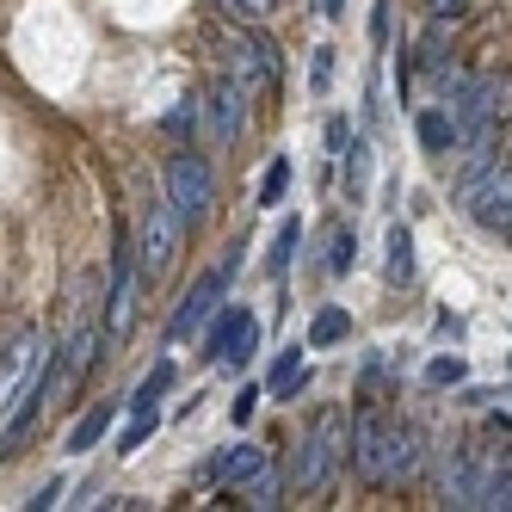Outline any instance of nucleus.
<instances>
[{
	"label": "nucleus",
	"mask_w": 512,
	"mask_h": 512,
	"mask_svg": "<svg viewBox=\"0 0 512 512\" xmlns=\"http://www.w3.org/2000/svg\"><path fill=\"white\" fill-rule=\"evenodd\" d=\"M235 266H241V247H229L223 260H216V272H210V278H198V284L186 290V303H179V315H173V327H167V340H186V334H192V327H198L204 315H216V309H223V290H229Z\"/></svg>",
	"instance_id": "4"
},
{
	"label": "nucleus",
	"mask_w": 512,
	"mask_h": 512,
	"mask_svg": "<svg viewBox=\"0 0 512 512\" xmlns=\"http://www.w3.org/2000/svg\"><path fill=\"white\" fill-rule=\"evenodd\" d=\"M297 241H303V223H297V216H290V223L278 229V241H272V260H266V266H272V278H278V272L290 266V253H297Z\"/></svg>",
	"instance_id": "20"
},
{
	"label": "nucleus",
	"mask_w": 512,
	"mask_h": 512,
	"mask_svg": "<svg viewBox=\"0 0 512 512\" xmlns=\"http://www.w3.org/2000/svg\"><path fill=\"white\" fill-rule=\"evenodd\" d=\"M346 309H321L315 315V327H309V346H334V340H346Z\"/></svg>",
	"instance_id": "19"
},
{
	"label": "nucleus",
	"mask_w": 512,
	"mask_h": 512,
	"mask_svg": "<svg viewBox=\"0 0 512 512\" xmlns=\"http://www.w3.org/2000/svg\"><path fill=\"white\" fill-rule=\"evenodd\" d=\"M383 451H389V420L383 414H358L352 438H346V457L358 463L364 482H383Z\"/></svg>",
	"instance_id": "7"
},
{
	"label": "nucleus",
	"mask_w": 512,
	"mask_h": 512,
	"mask_svg": "<svg viewBox=\"0 0 512 512\" xmlns=\"http://www.w3.org/2000/svg\"><path fill=\"white\" fill-rule=\"evenodd\" d=\"M284 186H290V161H272V167H266V179H260V204H278V198H284Z\"/></svg>",
	"instance_id": "24"
},
{
	"label": "nucleus",
	"mask_w": 512,
	"mask_h": 512,
	"mask_svg": "<svg viewBox=\"0 0 512 512\" xmlns=\"http://www.w3.org/2000/svg\"><path fill=\"white\" fill-rule=\"evenodd\" d=\"M463 7H469V0H426V13H432V19H457Z\"/></svg>",
	"instance_id": "30"
},
{
	"label": "nucleus",
	"mask_w": 512,
	"mask_h": 512,
	"mask_svg": "<svg viewBox=\"0 0 512 512\" xmlns=\"http://www.w3.org/2000/svg\"><path fill=\"white\" fill-rule=\"evenodd\" d=\"M130 241L118 235V253H112V315H105L99 327V346H118L124 340V327H130Z\"/></svg>",
	"instance_id": "9"
},
{
	"label": "nucleus",
	"mask_w": 512,
	"mask_h": 512,
	"mask_svg": "<svg viewBox=\"0 0 512 512\" xmlns=\"http://www.w3.org/2000/svg\"><path fill=\"white\" fill-rule=\"evenodd\" d=\"M235 50V81L253 93V87H278V44L272 38H260V31H241V38L229 44Z\"/></svg>",
	"instance_id": "6"
},
{
	"label": "nucleus",
	"mask_w": 512,
	"mask_h": 512,
	"mask_svg": "<svg viewBox=\"0 0 512 512\" xmlns=\"http://www.w3.org/2000/svg\"><path fill=\"white\" fill-rule=\"evenodd\" d=\"M167 389H173V358H161L155 371H149V377L136 383V395L124 401V408H130V420H155V401H161Z\"/></svg>",
	"instance_id": "12"
},
{
	"label": "nucleus",
	"mask_w": 512,
	"mask_h": 512,
	"mask_svg": "<svg viewBox=\"0 0 512 512\" xmlns=\"http://www.w3.org/2000/svg\"><path fill=\"white\" fill-rule=\"evenodd\" d=\"M297 389H303V346L272 364V395H297Z\"/></svg>",
	"instance_id": "18"
},
{
	"label": "nucleus",
	"mask_w": 512,
	"mask_h": 512,
	"mask_svg": "<svg viewBox=\"0 0 512 512\" xmlns=\"http://www.w3.org/2000/svg\"><path fill=\"white\" fill-rule=\"evenodd\" d=\"M247 500H253V506H278V469H272V463L247 482Z\"/></svg>",
	"instance_id": "23"
},
{
	"label": "nucleus",
	"mask_w": 512,
	"mask_h": 512,
	"mask_svg": "<svg viewBox=\"0 0 512 512\" xmlns=\"http://www.w3.org/2000/svg\"><path fill=\"white\" fill-rule=\"evenodd\" d=\"M118 408H124V401H99V408H93V414H87L75 432H68V451H93L99 438H105V426L118 420Z\"/></svg>",
	"instance_id": "13"
},
{
	"label": "nucleus",
	"mask_w": 512,
	"mask_h": 512,
	"mask_svg": "<svg viewBox=\"0 0 512 512\" xmlns=\"http://www.w3.org/2000/svg\"><path fill=\"white\" fill-rule=\"evenodd\" d=\"M253 346H260V321L241 309V321H235V334H229V346H223V358H216V364H229V371H235V364L253 358Z\"/></svg>",
	"instance_id": "14"
},
{
	"label": "nucleus",
	"mask_w": 512,
	"mask_h": 512,
	"mask_svg": "<svg viewBox=\"0 0 512 512\" xmlns=\"http://www.w3.org/2000/svg\"><path fill=\"white\" fill-rule=\"evenodd\" d=\"M247 87L241 81H216L210 93H204V112H210V136L216 142H235L241 136V118H247Z\"/></svg>",
	"instance_id": "8"
},
{
	"label": "nucleus",
	"mask_w": 512,
	"mask_h": 512,
	"mask_svg": "<svg viewBox=\"0 0 512 512\" xmlns=\"http://www.w3.org/2000/svg\"><path fill=\"white\" fill-rule=\"evenodd\" d=\"M210 198H216V186H210V167H204V155H173L167 161V210L179 216V229H192V223H204L210 216Z\"/></svg>",
	"instance_id": "3"
},
{
	"label": "nucleus",
	"mask_w": 512,
	"mask_h": 512,
	"mask_svg": "<svg viewBox=\"0 0 512 512\" xmlns=\"http://www.w3.org/2000/svg\"><path fill=\"white\" fill-rule=\"evenodd\" d=\"M340 457H346V420L327 408V414H315V426L303 432V451H297V469H290V482H297L303 494H321L327 482H334Z\"/></svg>",
	"instance_id": "2"
},
{
	"label": "nucleus",
	"mask_w": 512,
	"mask_h": 512,
	"mask_svg": "<svg viewBox=\"0 0 512 512\" xmlns=\"http://www.w3.org/2000/svg\"><path fill=\"white\" fill-rule=\"evenodd\" d=\"M389 284H408L414 278V235L408 229H389V266H383Z\"/></svg>",
	"instance_id": "16"
},
{
	"label": "nucleus",
	"mask_w": 512,
	"mask_h": 512,
	"mask_svg": "<svg viewBox=\"0 0 512 512\" xmlns=\"http://www.w3.org/2000/svg\"><path fill=\"white\" fill-rule=\"evenodd\" d=\"M432 383H463V358H438L432 364Z\"/></svg>",
	"instance_id": "28"
},
{
	"label": "nucleus",
	"mask_w": 512,
	"mask_h": 512,
	"mask_svg": "<svg viewBox=\"0 0 512 512\" xmlns=\"http://www.w3.org/2000/svg\"><path fill=\"white\" fill-rule=\"evenodd\" d=\"M272 457L260 451V445H229V451H216L210 463H204V482L216 488V482H253Z\"/></svg>",
	"instance_id": "10"
},
{
	"label": "nucleus",
	"mask_w": 512,
	"mask_h": 512,
	"mask_svg": "<svg viewBox=\"0 0 512 512\" xmlns=\"http://www.w3.org/2000/svg\"><path fill=\"white\" fill-rule=\"evenodd\" d=\"M340 155H346V198L358 204L364 179H371V142H352V149H340Z\"/></svg>",
	"instance_id": "17"
},
{
	"label": "nucleus",
	"mask_w": 512,
	"mask_h": 512,
	"mask_svg": "<svg viewBox=\"0 0 512 512\" xmlns=\"http://www.w3.org/2000/svg\"><path fill=\"white\" fill-rule=\"evenodd\" d=\"M62 494H68V482H62V475H56V482H44V488H38V494H31L25 506H31V512H50V506H56Z\"/></svg>",
	"instance_id": "26"
},
{
	"label": "nucleus",
	"mask_w": 512,
	"mask_h": 512,
	"mask_svg": "<svg viewBox=\"0 0 512 512\" xmlns=\"http://www.w3.org/2000/svg\"><path fill=\"white\" fill-rule=\"evenodd\" d=\"M192 118H198V105H173L161 130H167V136H186V130H192Z\"/></svg>",
	"instance_id": "27"
},
{
	"label": "nucleus",
	"mask_w": 512,
	"mask_h": 512,
	"mask_svg": "<svg viewBox=\"0 0 512 512\" xmlns=\"http://www.w3.org/2000/svg\"><path fill=\"white\" fill-rule=\"evenodd\" d=\"M173 253H179V216L167 210V198L161 204H149V216H142V241H136V266H142V278H167V266H173Z\"/></svg>",
	"instance_id": "5"
},
{
	"label": "nucleus",
	"mask_w": 512,
	"mask_h": 512,
	"mask_svg": "<svg viewBox=\"0 0 512 512\" xmlns=\"http://www.w3.org/2000/svg\"><path fill=\"white\" fill-rule=\"evenodd\" d=\"M235 321H241V309H223V315L210 321V334H204V352H210V358H223V346H229V334H235Z\"/></svg>",
	"instance_id": "22"
},
{
	"label": "nucleus",
	"mask_w": 512,
	"mask_h": 512,
	"mask_svg": "<svg viewBox=\"0 0 512 512\" xmlns=\"http://www.w3.org/2000/svg\"><path fill=\"white\" fill-rule=\"evenodd\" d=\"M278 7V0H216V13L223 19H241V25H253V19H266Z\"/></svg>",
	"instance_id": "21"
},
{
	"label": "nucleus",
	"mask_w": 512,
	"mask_h": 512,
	"mask_svg": "<svg viewBox=\"0 0 512 512\" xmlns=\"http://www.w3.org/2000/svg\"><path fill=\"white\" fill-rule=\"evenodd\" d=\"M253 408H260V389H253V383H247V389L235 395V420H253Z\"/></svg>",
	"instance_id": "29"
},
{
	"label": "nucleus",
	"mask_w": 512,
	"mask_h": 512,
	"mask_svg": "<svg viewBox=\"0 0 512 512\" xmlns=\"http://www.w3.org/2000/svg\"><path fill=\"white\" fill-rule=\"evenodd\" d=\"M327 272H352V229H334L327 241Z\"/></svg>",
	"instance_id": "25"
},
{
	"label": "nucleus",
	"mask_w": 512,
	"mask_h": 512,
	"mask_svg": "<svg viewBox=\"0 0 512 512\" xmlns=\"http://www.w3.org/2000/svg\"><path fill=\"white\" fill-rule=\"evenodd\" d=\"M420 142H426V155H451V118H445V105H426L420 112Z\"/></svg>",
	"instance_id": "15"
},
{
	"label": "nucleus",
	"mask_w": 512,
	"mask_h": 512,
	"mask_svg": "<svg viewBox=\"0 0 512 512\" xmlns=\"http://www.w3.org/2000/svg\"><path fill=\"white\" fill-rule=\"evenodd\" d=\"M420 463V432L408 420H389V451H383V482H401Z\"/></svg>",
	"instance_id": "11"
},
{
	"label": "nucleus",
	"mask_w": 512,
	"mask_h": 512,
	"mask_svg": "<svg viewBox=\"0 0 512 512\" xmlns=\"http://www.w3.org/2000/svg\"><path fill=\"white\" fill-rule=\"evenodd\" d=\"M457 198L469 204V216H475L482 229L506 235V223H512V173H506V155L482 149V161H475V167H463V186H457Z\"/></svg>",
	"instance_id": "1"
}]
</instances>
